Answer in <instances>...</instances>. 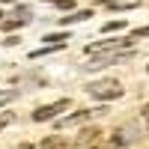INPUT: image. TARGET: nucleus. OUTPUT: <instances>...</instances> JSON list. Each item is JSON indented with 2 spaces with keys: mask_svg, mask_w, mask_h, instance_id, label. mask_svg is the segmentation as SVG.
Segmentation results:
<instances>
[{
  "mask_svg": "<svg viewBox=\"0 0 149 149\" xmlns=\"http://www.w3.org/2000/svg\"><path fill=\"white\" fill-rule=\"evenodd\" d=\"M86 93L93 98H102V102H110V98H119L122 95V84L119 81H95L86 86Z\"/></svg>",
  "mask_w": 149,
  "mask_h": 149,
  "instance_id": "f257e3e1",
  "label": "nucleus"
},
{
  "mask_svg": "<svg viewBox=\"0 0 149 149\" xmlns=\"http://www.w3.org/2000/svg\"><path fill=\"white\" fill-rule=\"evenodd\" d=\"M134 57V51H107V54H93V63L86 66V69H104V66H113V63H125V60H131Z\"/></svg>",
  "mask_w": 149,
  "mask_h": 149,
  "instance_id": "f03ea898",
  "label": "nucleus"
},
{
  "mask_svg": "<svg viewBox=\"0 0 149 149\" xmlns=\"http://www.w3.org/2000/svg\"><path fill=\"white\" fill-rule=\"evenodd\" d=\"M107 113V107H95V110H78V113H72V116H60L57 119V128H72V125H84V122H90L93 116H104Z\"/></svg>",
  "mask_w": 149,
  "mask_h": 149,
  "instance_id": "7ed1b4c3",
  "label": "nucleus"
},
{
  "mask_svg": "<svg viewBox=\"0 0 149 149\" xmlns=\"http://www.w3.org/2000/svg\"><path fill=\"white\" fill-rule=\"evenodd\" d=\"M63 110H69V98H60V102H54V104H45V107H36V113H33V119H36V122H45V119H54L57 113H63Z\"/></svg>",
  "mask_w": 149,
  "mask_h": 149,
  "instance_id": "20e7f679",
  "label": "nucleus"
},
{
  "mask_svg": "<svg viewBox=\"0 0 149 149\" xmlns=\"http://www.w3.org/2000/svg\"><path fill=\"white\" fill-rule=\"evenodd\" d=\"M134 39L128 36V39H102V42H90L86 45V54H98V51H116V48H125L131 45Z\"/></svg>",
  "mask_w": 149,
  "mask_h": 149,
  "instance_id": "39448f33",
  "label": "nucleus"
},
{
  "mask_svg": "<svg viewBox=\"0 0 149 149\" xmlns=\"http://www.w3.org/2000/svg\"><path fill=\"white\" fill-rule=\"evenodd\" d=\"M137 137H140V131H137V125H134V122L119 125V128L113 131V146H128V143H134Z\"/></svg>",
  "mask_w": 149,
  "mask_h": 149,
  "instance_id": "423d86ee",
  "label": "nucleus"
},
{
  "mask_svg": "<svg viewBox=\"0 0 149 149\" xmlns=\"http://www.w3.org/2000/svg\"><path fill=\"white\" fill-rule=\"evenodd\" d=\"M30 18H33L30 6H18V9L9 15V21H3V30H15V27H24V24H30Z\"/></svg>",
  "mask_w": 149,
  "mask_h": 149,
  "instance_id": "0eeeda50",
  "label": "nucleus"
},
{
  "mask_svg": "<svg viewBox=\"0 0 149 149\" xmlns=\"http://www.w3.org/2000/svg\"><path fill=\"white\" fill-rule=\"evenodd\" d=\"M78 149H107V146L102 143V131H98V128H93V131H84V134H81Z\"/></svg>",
  "mask_w": 149,
  "mask_h": 149,
  "instance_id": "6e6552de",
  "label": "nucleus"
},
{
  "mask_svg": "<svg viewBox=\"0 0 149 149\" xmlns=\"http://www.w3.org/2000/svg\"><path fill=\"white\" fill-rule=\"evenodd\" d=\"M42 149H69V140H66V137H57V134H51V137L42 140Z\"/></svg>",
  "mask_w": 149,
  "mask_h": 149,
  "instance_id": "1a4fd4ad",
  "label": "nucleus"
},
{
  "mask_svg": "<svg viewBox=\"0 0 149 149\" xmlns=\"http://www.w3.org/2000/svg\"><path fill=\"white\" fill-rule=\"evenodd\" d=\"M107 9H137L140 0H104Z\"/></svg>",
  "mask_w": 149,
  "mask_h": 149,
  "instance_id": "9d476101",
  "label": "nucleus"
},
{
  "mask_svg": "<svg viewBox=\"0 0 149 149\" xmlns=\"http://www.w3.org/2000/svg\"><path fill=\"white\" fill-rule=\"evenodd\" d=\"M86 18H93V9H81V12L66 15V18H60V21H63V24H78V21H86Z\"/></svg>",
  "mask_w": 149,
  "mask_h": 149,
  "instance_id": "9b49d317",
  "label": "nucleus"
},
{
  "mask_svg": "<svg viewBox=\"0 0 149 149\" xmlns=\"http://www.w3.org/2000/svg\"><path fill=\"white\" fill-rule=\"evenodd\" d=\"M113 30H125V21H110V24H104V33H113Z\"/></svg>",
  "mask_w": 149,
  "mask_h": 149,
  "instance_id": "f8f14e48",
  "label": "nucleus"
},
{
  "mask_svg": "<svg viewBox=\"0 0 149 149\" xmlns=\"http://www.w3.org/2000/svg\"><path fill=\"white\" fill-rule=\"evenodd\" d=\"M18 93L15 90H6V93H0V104H6V102H12V98H15Z\"/></svg>",
  "mask_w": 149,
  "mask_h": 149,
  "instance_id": "ddd939ff",
  "label": "nucleus"
},
{
  "mask_svg": "<svg viewBox=\"0 0 149 149\" xmlns=\"http://www.w3.org/2000/svg\"><path fill=\"white\" fill-rule=\"evenodd\" d=\"M54 6H60V9H72L74 0H54Z\"/></svg>",
  "mask_w": 149,
  "mask_h": 149,
  "instance_id": "4468645a",
  "label": "nucleus"
},
{
  "mask_svg": "<svg viewBox=\"0 0 149 149\" xmlns=\"http://www.w3.org/2000/svg\"><path fill=\"white\" fill-rule=\"evenodd\" d=\"M12 119H15V116H12V113H3V116H0V128H6V125H9Z\"/></svg>",
  "mask_w": 149,
  "mask_h": 149,
  "instance_id": "2eb2a0df",
  "label": "nucleus"
},
{
  "mask_svg": "<svg viewBox=\"0 0 149 149\" xmlns=\"http://www.w3.org/2000/svg\"><path fill=\"white\" fill-rule=\"evenodd\" d=\"M140 36H149V27H140V30H134V33H131V39H140Z\"/></svg>",
  "mask_w": 149,
  "mask_h": 149,
  "instance_id": "dca6fc26",
  "label": "nucleus"
},
{
  "mask_svg": "<svg viewBox=\"0 0 149 149\" xmlns=\"http://www.w3.org/2000/svg\"><path fill=\"white\" fill-rule=\"evenodd\" d=\"M143 116H146V125H149V104L143 107Z\"/></svg>",
  "mask_w": 149,
  "mask_h": 149,
  "instance_id": "f3484780",
  "label": "nucleus"
},
{
  "mask_svg": "<svg viewBox=\"0 0 149 149\" xmlns=\"http://www.w3.org/2000/svg\"><path fill=\"white\" fill-rule=\"evenodd\" d=\"M18 149H33V146H30V143H21V146H18Z\"/></svg>",
  "mask_w": 149,
  "mask_h": 149,
  "instance_id": "a211bd4d",
  "label": "nucleus"
},
{
  "mask_svg": "<svg viewBox=\"0 0 149 149\" xmlns=\"http://www.w3.org/2000/svg\"><path fill=\"white\" fill-rule=\"evenodd\" d=\"M3 3H12V0H3Z\"/></svg>",
  "mask_w": 149,
  "mask_h": 149,
  "instance_id": "6ab92c4d",
  "label": "nucleus"
},
{
  "mask_svg": "<svg viewBox=\"0 0 149 149\" xmlns=\"http://www.w3.org/2000/svg\"><path fill=\"white\" fill-rule=\"evenodd\" d=\"M48 3H54V0H48Z\"/></svg>",
  "mask_w": 149,
  "mask_h": 149,
  "instance_id": "aec40b11",
  "label": "nucleus"
},
{
  "mask_svg": "<svg viewBox=\"0 0 149 149\" xmlns=\"http://www.w3.org/2000/svg\"><path fill=\"white\" fill-rule=\"evenodd\" d=\"M0 18H3V12H0Z\"/></svg>",
  "mask_w": 149,
  "mask_h": 149,
  "instance_id": "412c9836",
  "label": "nucleus"
},
{
  "mask_svg": "<svg viewBox=\"0 0 149 149\" xmlns=\"http://www.w3.org/2000/svg\"><path fill=\"white\" fill-rule=\"evenodd\" d=\"M146 72H149V66H146Z\"/></svg>",
  "mask_w": 149,
  "mask_h": 149,
  "instance_id": "4be33fe9",
  "label": "nucleus"
}]
</instances>
